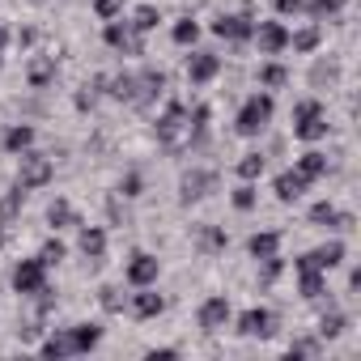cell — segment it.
I'll use <instances>...</instances> for the list:
<instances>
[{
	"label": "cell",
	"instance_id": "obj_1",
	"mask_svg": "<svg viewBox=\"0 0 361 361\" xmlns=\"http://www.w3.org/2000/svg\"><path fill=\"white\" fill-rule=\"evenodd\" d=\"M272 111H276V102H272L268 90H264V94H251V98L238 106V115H234V132H238V136H259V132L272 123Z\"/></svg>",
	"mask_w": 361,
	"mask_h": 361
},
{
	"label": "cell",
	"instance_id": "obj_2",
	"mask_svg": "<svg viewBox=\"0 0 361 361\" xmlns=\"http://www.w3.org/2000/svg\"><path fill=\"white\" fill-rule=\"evenodd\" d=\"M293 136L306 140V145H314V140L327 136V115H323V102L319 98H302L293 106Z\"/></svg>",
	"mask_w": 361,
	"mask_h": 361
},
{
	"label": "cell",
	"instance_id": "obj_3",
	"mask_svg": "<svg viewBox=\"0 0 361 361\" xmlns=\"http://www.w3.org/2000/svg\"><path fill=\"white\" fill-rule=\"evenodd\" d=\"M18 157H22V166H18V188H22V192H39V188H47L51 178H56L51 157H43V153H35V149H26V153H18Z\"/></svg>",
	"mask_w": 361,
	"mask_h": 361
},
{
	"label": "cell",
	"instance_id": "obj_4",
	"mask_svg": "<svg viewBox=\"0 0 361 361\" xmlns=\"http://www.w3.org/2000/svg\"><path fill=\"white\" fill-rule=\"evenodd\" d=\"M192 111L183 106V102H170L166 111H161V119L153 123V136L161 140V145H178V140H183V136H192Z\"/></svg>",
	"mask_w": 361,
	"mask_h": 361
},
{
	"label": "cell",
	"instance_id": "obj_5",
	"mask_svg": "<svg viewBox=\"0 0 361 361\" xmlns=\"http://www.w3.org/2000/svg\"><path fill=\"white\" fill-rule=\"evenodd\" d=\"M13 289L22 293V298H39V293H47V264L35 255V259H22L18 268H13Z\"/></svg>",
	"mask_w": 361,
	"mask_h": 361
},
{
	"label": "cell",
	"instance_id": "obj_6",
	"mask_svg": "<svg viewBox=\"0 0 361 361\" xmlns=\"http://www.w3.org/2000/svg\"><path fill=\"white\" fill-rule=\"evenodd\" d=\"M340 264H344V243H340V238H331V243H323V247H314V251L298 255V259H293V272H298V268L331 272V268H340Z\"/></svg>",
	"mask_w": 361,
	"mask_h": 361
},
{
	"label": "cell",
	"instance_id": "obj_7",
	"mask_svg": "<svg viewBox=\"0 0 361 361\" xmlns=\"http://www.w3.org/2000/svg\"><path fill=\"white\" fill-rule=\"evenodd\" d=\"M123 276H128V285H132V289H140V285H157V276H161V259H157V255H149V251H136V255L128 259Z\"/></svg>",
	"mask_w": 361,
	"mask_h": 361
},
{
	"label": "cell",
	"instance_id": "obj_8",
	"mask_svg": "<svg viewBox=\"0 0 361 361\" xmlns=\"http://www.w3.org/2000/svg\"><path fill=\"white\" fill-rule=\"evenodd\" d=\"M213 35L226 39V43H247L255 35V18L251 13H226V18L213 22Z\"/></svg>",
	"mask_w": 361,
	"mask_h": 361
},
{
	"label": "cell",
	"instance_id": "obj_9",
	"mask_svg": "<svg viewBox=\"0 0 361 361\" xmlns=\"http://www.w3.org/2000/svg\"><path fill=\"white\" fill-rule=\"evenodd\" d=\"M230 314H234V310H230V302L217 293V298H204V302H200L196 323H200V331H209V336H213V331H221V327L230 323Z\"/></svg>",
	"mask_w": 361,
	"mask_h": 361
},
{
	"label": "cell",
	"instance_id": "obj_10",
	"mask_svg": "<svg viewBox=\"0 0 361 361\" xmlns=\"http://www.w3.org/2000/svg\"><path fill=\"white\" fill-rule=\"evenodd\" d=\"M251 39L259 43L264 56H281V51L289 47V26H285V22H259Z\"/></svg>",
	"mask_w": 361,
	"mask_h": 361
},
{
	"label": "cell",
	"instance_id": "obj_11",
	"mask_svg": "<svg viewBox=\"0 0 361 361\" xmlns=\"http://www.w3.org/2000/svg\"><path fill=\"white\" fill-rule=\"evenodd\" d=\"M272 310L268 306H251V310H243L238 314V336H247V340H264V336H272Z\"/></svg>",
	"mask_w": 361,
	"mask_h": 361
},
{
	"label": "cell",
	"instance_id": "obj_12",
	"mask_svg": "<svg viewBox=\"0 0 361 361\" xmlns=\"http://www.w3.org/2000/svg\"><path fill=\"white\" fill-rule=\"evenodd\" d=\"M102 39H106V47H115V51H136L140 56V35L123 22V18H115V22H106V30H102Z\"/></svg>",
	"mask_w": 361,
	"mask_h": 361
},
{
	"label": "cell",
	"instance_id": "obj_13",
	"mask_svg": "<svg viewBox=\"0 0 361 361\" xmlns=\"http://www.w3.org/2000/svg\"><path fill=\"white\" fill-rule=\"evenodd\" d=\"M217 73H221V56H213V51H192V60H188V81H192V85H209Z\"/></svg>",
	"mask_w": 361,
	"mask_h": 361
},
{
	"label": "cell",
	"instance_id": "obj_14",
	"mask_svg": "<svg viewBox=\"0 0 361 361\" xmlns=\"http://www.w3.org/2000/svg\"><path fill=\"white\" fill-rule=\"evenodd\" d=\"M166 310V298L157 293V285H140L136 293H132V314L136 319H157Z\"/></svg>",
	"mask_w": 361,
	"mask_h": 361
},
{
	"label": "cell",
	"instance_id": "obj_15",
	"mask_svg": "<svg viewBox=\"0 0 361 361\" xmlns=\"http://www.w3.org/2000/svg\"><path fill=\"white\" fill-rule=\"evenodd\" d=\"M213 183H217V174H213V170H196V174L183 178V188H178V200H183V204H196V200H204V196L213 192Z\"/></svg>",
	"mask_w": 361,
	"mask_h": 361
},
{
	"label": "cell",
	"instance_id": "obj_16",
	"mask_svg": "<svg viewBox=\"0 0 361 361\" xmlns=\"http://www.w3.org/2000/svg\"><path fill=\"white\" fill-rule=\"evenodd\" d=\"M310 183L298 174V170H281L276 174V183H272V192H276V200L281 204H293V200H302V192H306Z\"/></svg>",
	"mask_w": 361,
	"mask_h": 361
},
{
	"label": "cell",
	"instance_id": "obj_17",
	"mask_svg": "<svg viewBox=\"0 0 361 361\" xmlns=\"http://www.w3.org/2000/svg\"><path fill=\"white\" fill-rule=\"evenodd\" d=\"M161 90H166V73H161V68H145V73L136 77V98H132V102H136V106H149Z\"/></svg>",
	"mask_w": 361,
	"mask_h": 361
},
{
	"label": "cell",
	"instance_id": "obj_18",
	"mask_svg": "<svg viewBox=\"0 0 361 361\" xmlns=\"http://www.w3.org/2000/svg\"><path fill=\"white\" fill-rule=\"evenodd\" d=\"M298 293H302L306 302H319V298L327 293V272H319V268H298Z\"/></svg>",
	"mask_w": 361,
	"mask_h": 361
},
{
	"label": "cell",
	"instance_id": "obj_19",
	"mask_svg": "<svg viewBox=\"0 0 361 361\" xmlns=\"http://www.w3.org/2000/svg\"><path fill=\"white\" fill-rule=\"evenodd\" d=\"M293 170L306 178V183H319V178L327 174V153H319V149H306V153L293 161Z\"/></svg>",
	"mask_w": 361,
	"mask_h": 361
},
{
	"label": "cell",
	"instance_id": "obj_20",
	"mask_svg": "<svg viewBox=\"0 0 361 361\" xmlns=\"http://www.w3.org/2000/svg\"><path fill=\"white\" fill-rule=\"evenodd\" d=\"M81 255L85 259H106V230L102 226H81Z\"/></svg>",
	"mask_w": 361,
	"mask_h": 361
},
{
	"label": "cell",
	"instance_id": "obj_21",
	"mask_svg": "<svg viewBox=\"0 0 361 361\" xmlns=\"http://www.w3.org/2000/svg\"><path fill=\"white\" fill-rule=\"evenodd\" d=\"M247 251H251V259H272V255H281V234L276 230H259V234L247 238Z\"/></svg>",
	"mask_w": 361,
	"mask_h": 361
},
{
	"label": "cell",
	"instance_id": "obj_22",
	"mask_svg": "<svg viewBox=\"0 0 361 361\" xmlns=\"http://www.w3.org/2000/svg\"><path fill=\"white\" fill-rule=\"evenodd\" d=\"M43 357H51V361H60V357H77V348H73V331L68 327H60V331H51L47 340H43V348H39Z\"/></svg>",
	"mask_w": 361,
	"mask_h": 361
},
{
	"label": "cell",
	"instance_id": "obj_23",
	"mask_svg": "<svg viewBox=\"0 0 361 361\" xmlns=\"http://www.w3.org/2000/svg\"><path fill=\"white\" fill-rule=\"evenodd\" d=\"M73 331V348L77 353H94L98 344H102V327L98 323H77V327H68Z\"/></svg>",
	"mask_w": 361,
	"mask_h": 361
},
{
	"label": "cell",
	"instance_id": "obj_24",
	"mask_svg": "<svg viewBox=\"0 0 361 361\" xmlns=\"http://www.w3.org/2000/svg\"><path fill=\"white\" fill-rule=\"evenodd\" d=\"M5 149H9V153H26V149H35V128H30V123H13V128L5 132Z\"/></svg>",
	"mask_w": 361,
	"mask_h": 361
},
{
	"label": "cell",
	"instance_id": "obj_25",
	"mask_svg": "<svg viewBox=\"0 0 361 361\" xmlns=\"http://www.w3.org/2000/svg\"><path fill=\"white\" fill-rule=\"evenodd\" d=\"M26 81H30L35 90H47V85L56 81V60H51V56L35 60V64H30V73H26Z\"/></svg>",
	"mask_w": 361,
	"mask_h": 361
},
{
	"label": "cell",
	"instance_id": "obj_26",
	"mask_svg": "<svg viewBox=\"0 0 361 361\" xmlns=\"http://www.w3.org/2000/svg\"><path fill=\"white\" fill-rule=\"evenodd\" d=\"M47 221H51L56 230H68V226H81V217H77V209H73L68 200H56V204L47 209Z\"/></svg>",
	"mask_w": 361,
	"mask_h": 361
},
{
	"label": "cell",
	"instance_id": "obj_27",
	"mask_svg": "<svg viewBox=\"0 0 361 361\" xmlns=\"http://www.w3.org/2000/svg\"><path fill=\"white\" fill-rule=\"evenodd\" d=\"M170 39H174L178 47H192V43L200 39V22H196V18H178L174 30H170Z\"/></svg>",
	"mask_w": 361,
	"mask_h": 361
},
{
	"label": "cell",
	"instance_id": "obj_28",
	"mask_svg": "<svg viewBox=\"0 0 361 361\" xmlns=\"http://www.w3.org/2000/svg\"><path fill=\"white\" fill-rule=\"evenodd\" d=\"M157 22H161L157 5H140V9L132 13V22H128V26H132L136 35H149V30H157Z\"/></svg>",
	"mask_w": 361,
	"mask_h": 361
},
{
	"label": "cell",
	"instance_id": "obj_29",
	"mask_svg": "<svg viewBox=\"0 0 361 361\" xmlns=\"http://www.w3.org/2000/svg\"><path fill=\"white\" fill-rule=\"evenodd\" d=\"M259 174H264V153H243L238 157V178L243 183H255Z\"/></svg>",
	"mask_w": 361,
	"mask_h": 361
},
{
	"label": "cell",
	"instance_id": "obj_30",
	"mask_svg": "<svg viewBox=\"0 0 361 361\" xmlns=\"http://www.w3.org/2000/svg\"><path fill=\"white\" fill-rule=\"evenodd\" d=\"M289 47H293V51H314V47H319V26H306V30H298V35L289 30Z\"/></svg>",
	"mask_w": 361,
	"mask_h": 361
},
{
	"label": "cell",
	"instance_id": "obj_31",
	"mask_svg": "<svg viewBox=\"0 0 361 361\" xmlns=\"http://www.w3.org/2000/svg\"><path fill=\"white\" fill-rule=\"evenodd\" d=\"M111 98H119V102H132V98H136V77H132V73H123V77H111Z\"/></svg>",
	"mask_w": 361,
	"mask_h": 361
},
{
	"label": "cell",
	"instance_id": "obj_32",
	"mask_svg": "<svg viewBox=\"0 0 361 361\" xmlns=\"http://www.w3.org/2000/svg\"><path fill=\"white\" fill-rule=\"evenodd\" d=\"M285 81H289V73H285L281 64H264V68H259V85H264V90H281Z\"/></svg>",
	"mask_w": 361,
	"mask_h": 361
},
{
	"label": "cell",
	"instance_id": "obj_33",
	"mask_svg": "<svg viewBox=\"0 0 361 361\" xmlns=\"http://www.w3.org/2000/svg\"><path fill=\"white\" fill-rule=\"evenodd\" d=\"M64 255H68V247H64L60 238H47V243H43V251H39V259H43L47 268H56V264H64Z\"/></svg>",
	"mask_w": 361,
	"mask_h": 361
},
{
	"label": "cell",
	"instance_id": "obj_34",
	"mask_svg": "<svg viewBox=\"0 0 361 361\" xmlns=\"http://www.w3.org/2000/svg\"><path fill=\"white\" fill-rule=\"evenodd\" d=\"M344 327H348V319H344V314H323V319H319V336H323V340L344 336Z\"/></svg>",
	"mask_w": 361,
	"mask_h": 361
},
{
	"label": "cell",
	"instance_id": "obj_35",
	"mask_svg": "<svg viewBox=\"0 0 361 361\" xmlns=\"http://www.w3.org/2000/svg\"><path fill=\"white\" fill-rule=\"evenodd\" d=\"M344 5L348 0H310V5H302V9H310V18H336Z\"/></svg>",
	"mask_w": 361,
	"mask_h": 361
},
{
	"label": "cell",
	"instance_id": "obj_36",
	"mask_svg": "<svg viewBox=\"0 0 361 361\" xmlns=\"http://www.w3.org/2000/svg\"><path fill=\"white\" fill-rule=\"evenodd\" d=\"M94 18H102V22L123 18V0H94Z\"/></svg>",
	"mask_w": 361,
	"mask_h": 361
},
{
	"label": "cell",
	"instance_id": "obj_37",
	"mask_svg": "<svg viewBox=\"0 0 361 361\" xmlns=\"http://www.w3.org/2000/svg\"><path fill=\"white\" fill-rule=\"evenodd\" d=\"M234 209H238V213H251V209H255V188H251V183H243V188L234 192Z\"/></svg>",
	"mask_w": 361,
	"mask_h": 361
},
{
	"label": "cell",
	"instance_id": "obj_38",
	"mask_svg": "<svg viewBox=\"0 0 361 361\" xmlns=\"http://www.w3.org/2000/svg\"><path fill=\"white\" fill-rule=\"evenodd\" d=\"M18 209H22V188H13V192H9L5 200H0V221H9V217H13Z\"/></svg>",
	"mask_w": 361,
	"mask_h": 361
},
{
	"label": "cell",
	"instance_id": "obj_39",
	"mask_svg": "<svg viewBox=\"0 0 361 361\" xmlns=\"http://www.w3.org/2000/svg\"><path fill=\"white\" fill-rule=\"evenodd\" d=\"M140 188H145V183H140V174L132 170V174L123 178V183H119V196H128V200H132V196H140Z\"/></svg>",
	"mask_w": 361,
	"mask_h": 361
},
{
	"label": "cell",
	"instance_id": "obj_40",
	"mask_svg": "<svg viewBox=\"0 0 361 361\" xmlns=\"http://www.w3.org/2000/svg\"><path fill=\"white\" fill-rule=\"evenodd\" d=\"M314 353H319L314 340H298V344H289V357H314Z\"/></svg>",
	"mask_w": 361,
	"mask_h": 361
},
{
	"label": "cell",
	"instance_id": "obj_41",
	"mask_svg": "<svg viewBox=\"0 0 361 361\" xmlns=\"http://www.w3.org/2000/svg\"><path fill=\"white\" fill-rule=\"evenodd\" d=\"M302 5H306V0H276V13L289 18V13H302Z\"/></svg>",
	"mask_w": 361,
	"mask_h": 361
},
{
	"label": "cell",
	"instance_id": "obj_42",
	"mask_svg": "<svg viewBox=\"0 0 361 361\" xmlns=\"http://www.w3.org/2000/svg\"><path fill=\"white\" fill-rule=\"evenodd\" d=\"M204 247H209V251H221V247H226V234H221V230H204Z\"/></svg>",
	"mask_w": 361,
	"mask_h": 361
},
{
	"label": "cell",
	"instance_id": "obj_43",
	"mask_svg": "<svg viewBox=\"0 0 361 361\" xmlns=\"http://www.w3.org/2000/svg\"><path fill=\"white\" fill-rule=\"evenodd\" d=\"M102 306H106V310H119V306H123V302H119V289H102Z\"/></svg>",
	"mask_w": 361,
	"mask_h": 361
},
{
	"label": "cell",
	"instance_id": "obj_44",
	"mask_svg": "<svg viewBox=\"0 0 361 361\" xmlns=\"http://www.w3.org/2000/svg\"><path fill=\"white\" fill-rule=\"evenodd\" d=\"M166 357H178V348H149V361H166Z\"/></svg>",
	"mask_w": 361,
	"mask_h": 361
},
{
	"label": "cell",
	"instance_id": "obj_45",
	"mask_svg": "<svg viewBox=\"0 0 361 361\" xmlns=\"http://www.w3.org/2000/svg\"><path fill=\"white\" fill-rule=\"evenodd\" d=\"M5 226H9V221H0V247H5V243H9V230H5Z\"/></svg>",
	"mask_w": 361,
	"mask_h": 361
},
{
	"label": "cell",
	"instance_id": "obj_46",
	"mask_svg": "<svg viewBox=\"0 0 361 361\" xmlns=\"http://www.w3.org/2000/svg\"><path fill=\"white\" fill-rule=\"evenodd\" d=\"M5 43H9V35H5V22H0V51H5Z\"/></svg>",
	"mask_w": 361,
	"mask_h": 361
},
{
	"label": "cell",
	"instance_id": "obj_47",
	"mask_svg": "<svg viewBox=\"0 0 361 361\" xmlns=\"http://www.w3.org/2000/svg\"><path fill=\"white\" fill-rule=\"evenodd\" d=\"M0 64H5V56H0Z\"/></svg>",
	"mask_w": 361,
	"mask_h": 361
}]
</instances>
